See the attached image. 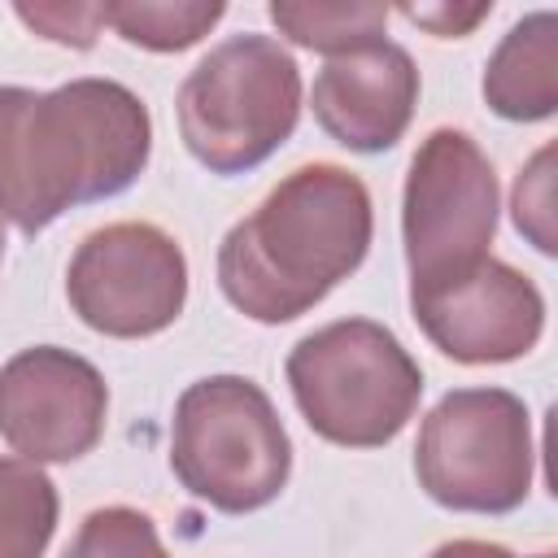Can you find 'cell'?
Listing matches in <instances>:
<instances>
[{
	"label": "cell",
	"instance_id": "ffe728a7",
	"mask_svg": "<svg viewBox=\"0 0 558 558\" xmlns=\"http://www.w3.org/2000/svg\"><path fill=\"white\" fill-rule=\"evenodd\" d=\"M427 558H519V554H510L506 545H497V541H475V536H462V541H445L440 549H432ZM532 558H554L549 549L545 554H532Z\"/></svg>",
	"mask_w": 558,
	"mask_h": 558
},
{
	"label": "cell",
	"instance_id": "9c48e42d",
	"mask_svg": "<svg viewBox=\"0 0 558 558\" xmlns=\"http://www.w3.org/2000/svg\"><path fill=\"white\" fill-rule=\"evenodd\" d=\"M105 414V375L61 344L22 349L0 366V440L35 466L92 453Z\"/></svg>",
	"mask_w": 558,
	"mask_h": 558
},
{
	"label": "cell",
	"instance_id": "ba28073f",
	"mask_svg": "<svg viewBox=\"0 0 558 558\" xmlns=\"http://www.w3.org/2000/svg\"><path fill=\"white\" fill-rule=\"evenodd\" d=\"M65 296L83 327L113 340H144L183 314L187 257L157 222H109L74 248Z\"/></svg>",
	"mask_w": 558,
	"mask_h": 558
},
{
	"label": "cell",
	"instance_id": "52a82bcc",
	"mask_svg": "<svg viewBox=\"0 0 558 558\" xmlns=\"http://www.w3.org/2000/svg\"><path fill=\"white\" fill-rule=\"evenodd\" d=\"M497 209V170L484 148L458 126H436L418 144L401 192L410 288L453 279L493 257Z\"/></svg>",
	"mask_w": 558,
	"mask_h": 558
},
{
	"label": "cell",
	"instance_id": "8992f818",
	"mask_svg": "<svg viewBox=\"0 0 558 558\" xmlns=\"http://www.w3.org/2000/svg\"><path fill=\"white\" fill-rule=\"evenodd\" d=\"M532 471V418L510 388H453L418 427L414 475L445 510L510 514L527 501Z\"/></svg>",
	"mask_w": 558,
	"mask_h": 558
},
{
	"label": "cell",
	"instance_id": "7c38bea8",
	"mask_svg": "<svg viewBox=\"0 0 558 558\" xmlns=\"http://www.w3.org/2000/svg\"><path fill=\"white\" fill-rule=\"evenodd\" d=\"M484 100L506 122H545L558 109V17H519L484 65Z\"/></svg>",
	"mask_w": 558,
	"mask_h": 558
},
{
	"label": "cell",
	"instance_id": "9a60e30c",
	"mask_svg": "<svg viewBox=\"0 0 558 558\" xmlns=\"http://www.w3.org/2000/svg\"><path fill=\"white\" fill-rule=\"evenodd\" d=\"M222 0H109L105 26H113L135 48L183 52L201 44L222 22Z\"/></svg>",
	"mask_w": 558,
	"mask_h": 558
},
{
	"label": "cell",
	"instance_id": "8fae6325",
	"mask_svg": "<svg viewBox=\"0 0 558 558\" xmlns=\"http://www.w3.org/2000/svg\"><path fill=\"white\" fill-rule=\"evenodd\" d=\"M314 122L349 153H388L414 118L418 65L392 44H366L357 52L331 57L314 78Z\"/></svg>",
	"mask_w": 558,
	"mask_h": 558
},
{
	"label": "cell",
	"instance_id": "277c9868",
	"mask_svg": "<svg viewBox=\"0 0 558 558\" xmlns=\"http://www.w3.org/2000/svg\"><path fill=\"white\" fill-rule=\"evenodd\" d=\"M174 109L187 153L209 174H248L296 131L301 70L279 39L244 31L187 70Z\"/></svg>",
	"mask_w": 558,
	"mask_h": 558
},
{
	"label": "cell",
	"instance_id": "4fadbf2b",
	"mask_svg": "<svg viewBox=\"0 0 558 558\" xmlns=\"http://www.w3.org/2000/svg\"><path fill=\"white\" fill-rule=\"evenodd\" d=\"M270 22L301 48L331 57L357 52L384 39L388 9L375 0H270Z\"/></svg>",
	"mask_w": 558,
	"mask_h": 558
},
{
	"label": "cell",
	"instance_id": "5bb4252c",
	"mask_svg": "<svg viewBox=\"0 0 558 558\" xmlns=\"http://www.w3.org/2000/svg\"><path fill=\"white\" fill-rule=\"evenodd\" d=\"M57 484L26 458H0V558H44L57 532Z\"/></svg>",
	"mask_w": 558,
	"mask_h": 558
},
{
	"label": "cell",
	"instance_id": "d6986e66",
	"mask_svg": "<svg viewBox=\"0 0 558 558\" xmlns=\"http://www.w3.org/2000/svg\"><path fill=\"white\" fill-rule=\"evenodd\" d=\"M401 13L440 39H458V35H471L493 13V4H466V9H458V4H401Z\"/></svg>",
	"mask_w": 558,
	"mask_h": 558
},
{
	"label": "cell",
	"instance_id": "30bf717a",
	"mask_svg": "<svg viewBox=\"0 0 558 558\" xmlns=\"http://www.w3.org/2000/svg\"><path fill=\"white\" fill-rule=\"evenodd\" d=\"M410 314L423 336L462 366L514 362L532 353L545 331L541 288L497 257H484L453 279L410 288Z\"/></svg>",
	"mask_w": 558,
	"mask_h": 558
},
{
	"label": "cell",
	"instance_id": "3957f363",
	"mask_svg": "<svg viewBox=\"0 0 558 558\" xmlns=\"http://www.w3.org/2000/svg\"><path fill=\"white\" fill-rule=\"evenodd\" d=\"M283 375L310 432L340 449L397 440L423 397V366L375 318H336L301 336Z\"/></svg>",
	"mask_w": 558,
	"mask_h": 558
},
{
	"label": "cell",
	"instance_id": "5b68a950",
	"mask_svg": "<svg viewBox=\"0 0 558 558\" xmlns=\"http://www.w3.org/2000/svg\"><path fill=\"white\" fill-rule=\"evenodd\" d=\"M170 471L196 501L222 514H248L283 493L292 440L253 379L205 375L174 401Z\"/></svg>",
	"mask_w": 558,
	"mask_h": 558
},
{
	"label": "cell",
	"instance_id": "6da1fadb",
	"mask_svg": "<svg viewBox=\"0 0 558 558\" xmlns=\"http://www.w3.org/2000/svg\"><path fill=\"white\" fill-rule=\"evenodd\" d=\"M148 153V105L118 78H70L52 92L0 87V218L22 235L126 192Z\"/></svg>",
	"mask_w": 558,
	"mask_h": 558
},
{
	"label": "cell",
	"instance_id": "2e32d148",
	"mask_svg": "<svg viewBox=\"0 0 558 558\" xmlns=\"http://www.w3.org/2000/svg\"><path fill=\"white\" fill-rule=\"evenodd\" d=\"M61 558H170L157 523L135 506H100L92 510Z\"/></svg>",
	"mask_w": 558,
	"mask_h": 558
},
{
	"label": "cell",
	"instance_id": "44dd1931",
	"mask_svg": "<svg viewBox=\"0 0 558 558\" xmlns=\"http://www.w3.org/2000/svg\"><path fill=\"white\" fill-rule=\"evenodd\" d=\"M0 262H4V227H0Z\"/></svg>",
	"mask_w": 558,
	"mask_h": 558
},
{
	"label": "cell",
	"instance_id": "7a4b0ae2",
	"mask_svg": "<svg viewBox=\"0 0 558 558\" xmlns=\"http://www.w3.org/2000/svg\"><path fill=\"white\" fill-rule=\"evenodd\" d=\"M371 235V192L353 170L296 166L222 235L218 288L253 323H292L366 262Z\"/></svg>",
	"mask_w": 558,
	"mask_h": 558
},
{
	"label": "cell",
	"instance_id": "ac0fdd59",
	"mask_svg": "<svg viewBox=\"0 0 558 558\" xmlns=\"http://www.w3.org/2000/svg\"><path fill=\"white\" fill-rule=\"evenodd\" d=\"M13 13L35 35L65 44V48H92L96 31L105 26V4H17Z\"/></svg>",
	"mask_w": 558,
	"mask_h": 558
},
{
	"label": "cell",
	"instance_id": "e0dca14e",
	"mask_svg": "<svg viewBox=\"0 0 558 558\" xmlns=\"http://www.w3.org/2000/svg\"><path fill=\"white\" fill-rule=\"evenodd\" d=\"M510 214L519 235L532 240L536 253L554 257L558 253V231H554V144H545L514 179V196H510Z\"/></svg>",
	"mask_w": 558,
	"mask_h": 558
}]
</instances>
